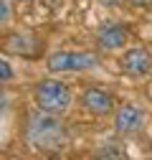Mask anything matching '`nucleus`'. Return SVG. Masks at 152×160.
<instances>
[{"mask_svg":"<svg viewBox=\"0 0 152 160\" xmlns=\"http://www.w3.org/2000/svg\"><path fill=\"white\" fill-rule=\"evenodd\" d=\"M23 137H26L28 148H33L38 152H59L66 145V130H64V122L59 119V114L43 112V109L26 117Z\"/></svg>","mask_w":152,"mask_h":160,"instance_id":"f257e3e1","label":"nucleus"},{"mask_svg":"<svg viewBox=\"0 0 152 160\" xmlns=\"http://www.w3.org/2000/svg\"><path fill=\"white\" fill-rule=\"evenodd\" d=\"M36 104L38 109L43 112H53V114H61L71 107V89L64 82H56V79H43V82L36 84Z\"/></svg>","mask_w":152,"mask_h":160,"instance_id":"f03ea898","label":"nucleus"},{"mask_svg":"<svg viewBox=\"0 0 152 160\" xmlns=\"http://www.w3.org/2000/svg\"><path fill=\"white\" fill-rule=\"evenodd\" d=\"M97 66H99V56L91 51H56L46 61V69L53 74L86 71V69H97Z\"/></svg>","mask_w":152,"mask_h":160,"instance_id":"7ed1b4c3","label":"nucleus"},{"mask_svg":"<svg viewBox=\"0 0 152 160\" xmlns=\"http://www.w3.org/2000/svg\"><path fill=\"white\" fill-rule=\"evenodd\" d=\"M142 125H145V114H142V109L137 104H132V102L122 104L117 109V114H114V130H117L119 135H137L142 130Z\"/></svg>","mask_w":152,"mask_h":160,"instance_id":"20e7f679","label":"nucleus"},{"mask_svg":"<svg viewBox=\"0 0 152 160\" xmlns=\"http://www.w3.org/2000/svg\"><path fill=\"white\" fill-rule=\"evenodd\" d=\"M81 107L97 117H104L114 109V99H112V94H107L99 87H89L81 92Z\"/></svg>","mask_w":152,"mask_h":160,"instance_id":"39448f33","label":"nucleus"},{"mask_svg":"<svg viewBox=\"0 0 152 160\" xmlns=\"http://www.w3.org/2000/svg\"><path fill=\"white\" fill-rule=\"evenodd\" d=\"M119 66H122V71L129 74V76H145V74H150V69H152V58H150V53H147L145 48H129V51L119 58Z\"/></svg>","mask_w":152,"mask_h":160,"instance_id":"423d86ee","label":"nucleus"},{"mask_svg":"<svg viewBox=\"0 0 152 160\" xmlns=\"http://www.w3.org/2000/svg\"><path fill=\"white\" fill-rule=\"evenodd\" d=\"M97 43L104 51H119L127 43V31L119 23H104L97 33Z\"/></svg>","mask_w":152,"mask_h":160,"instance_id":"0eeeda50","label":"nucleus"},{"mask_svg":"<svg viewBox=\"0 0 152 160\" xmlns=\"http://www.w3.org/2000/svg\"><path fill=\"white\" fill-rule=\"evenodd\" d=\"M41 43H38V38L28 36V33H18V36H10L8 38V51L13 53H21V56H36Z\"/></svg>","mask_w":152,"mask_h":160,"instance_id":"6e6552de","label":"nucleus"},{"mask_svg":"<svg viewBox=\"0 0 152 160\" xmlns=\"http://www.w3.org/2000/svg\"><path fill=\"white\" fill-rule=\"evenodd\" d=\"M91 160H129V158H127V150L117 142V140H109V142H102L94 150Z\"/></svg>","mask_w":152,"mask_h":160,"instance_id":"1a4fd4ad","label":"nucleus"},{"mask_svg":"<svg viewBox=\"0 0 152 160\" xmlns=\"http://www.w3.org/2000/svg\"><path fill=\"white\" fill-rule=\"evenodd\" d=\"M13 79V66L5 61V58H0V84H5Z\"/></svg>","mask_w":152,"mask_h":160,"instance_id":"9d476101","label":"nucleus"},{"mask_svg":"<svg viewBox=\"0 0 152 160\" xmlns=\"http://www.w3.org/2000/svg\"><path fill=\"white\" fill-rule=\"evenodd\" d=\"M10 15H13V13H10V5L5 3V0H0V26H5V23L10 21Z\"/></svg>","mask_w":152,"mask_h":160,"instance_id":"9b49d317","label":"nucleus"},{"mask_svg":"<svg viewBox=\"0 0 152 160\" xmlns=\"http://www.w3.org/2000/svg\"><path fill=\"white\" fill-rule=\"evenodd\" d=\"M99 5H104V8H114V5H119V3H124V0H97Z\"/></svg>","mask_w":152,"mask_h":160,"instance_id":"f8f14e48","label":"nucleus"},{"mask_svg":"<svg viewBox=\"0 0 152 160\" xmlns=\"http://www.w3.org/2000/svg\"><path fill=\"white\" fill-rule=\"evenodd\" d=\"M124 3H129V5H150L152 0H124Z\"/></svg>","mask_w":152,"mask_h":160,"instance_id":"ddd939ff","label":"nucleus"},{"mask_svg":"<svg viewBox=\"0 0 152 160\" xmlns=\"http://www.w3.org/2000/svg\"><path fill=\"white\" fill-rule=\"evenodd\" d=\"M5 104H8V94H5V92H0V112L5 109Z\"/></svg>","mask_w":152,"mask_h":160,"instance_id":"4468645a","label":"nucleus"}]
</instances>
